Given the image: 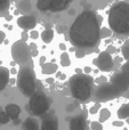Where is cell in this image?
I'll return each instance as SVG.
<instances>
[{"label":"cell","mask_w":129,"mask_h":130,"mask_svg":"<svg viewBox=\"0 0 129 130\" xmlns=\"http://www.w3.org/2000/svg\"><path fill=\"white\" fill-rule=\"evenodd\" d=\"M112 36V31L109 27H101V38H109Z\"/></svg>","instance_id":"cell-24"},{"label":"cell","mask_w":129,"mask_h":130,"mask_svg":"<svg viewBox=\"0 0 129 130\" xmlns=\"http://www.w3.org/2000/svg\"><path fill=\"white\" fill-rule=\"evenodd\" d=\"M70 130H86L87 128V118L85 114H79L71 118Z\"/></svg>","instance_id":"cell-13"},{"label":"cell","mask_w":129,"mask_h":130,"mask_svg":"<svg viewBox=\"0 0 129 130\" xmlns=\"http://www.w3.org/2000/svg\"><path fill=\"white\" fill-rule=\"evenodd\" d=\"M53 81H54V80H53V79H48V80H47V82H48V83H53Z\"/></svg>","instance_id":"cell-44"},{"label":"cell","mask_w":129,"mask_h":130,"mask_svg":"<svg viewBox=\"0 0 129 130\" xmlns=\"http://www.w3.org/2000/svg\"><path fill=\"white\" fill-rule=\"evenodd\" d=\"M5 40H6V33L0 30V45H1L2 42H5Z\"/></svg>","instance_id":"cell-34"},{"label":"cell","mask_w":129,"mask_h":130,"mask_svg":"<svg viewBox=\"0 0 129 130\" xmlns=\"http://www.w3.org/2000/svg\"><path fill=\"white\" fill-rule=\"evenodd\" d=\"M9 76H10L9 70L5 66H0V91H2L7 87L9 82Z\"/></svg>","instance_id":"cell-15"},{"label":"cell","mask_w":129,"mask_h":130,"mask_svg":"<svg viewBox=\"0 0 129 130\" xmlns=\"http://www.w3.org/2000/svg\"><path fill=\"white\" fill-rule=\"evenodd\" d=\"M105 52L109 53L110 55H112L113 53H116V52H117V49H116V47H114V46H109V47H107V49L105 50Z\"/></svg>","instance_id":"cell-33"},{"label":"cell","mask_w":129,"mask_h":130,"mask_svg":"<svg viewBox=\"0 0 129 130\" xmlns=\"http://www.w3.org/2000/svg\"><path fill=\"white\" fill-rule=\"evenodd\" d=\"M85 56V52H82V50H77V57L78 58H81V57Z\"/></svg>","instance_id":"cell-36"},{"label":"cell","mask_w":129,"mask_h":130,"mask_svg":"<svg viewBox=\"0 0 129 130\" xmlns=\"http://www.w3.org/2000/svg\"><path fill=\"white\" fill-rule=\"evenodd\" d=\"M109 25L118 36H129V4L117 1L109 10Z\"/></svg>","instance_id":"cell-2"},{"label":"cell","mask_w":129,"mask_h":130,"mask_svg":"<svg viewBox=\"0 0 129 130\" xmlns=\"http://www.w3.org/2000/svg\"><path fill=\"white\" fill-rule=\"evenodd\" d=\"M2 111H4V108H2L1 106H0V112H2Z\"/></svg>","instance_id":"cell-47"},{"label":"cell","mask_w":129,"mask_h":130,"mask_svg":"<svg viewBox=\"0 0 129 130\" xmlns=\"http://www.w3.org/2000/svg\"><path fill=\"white\" fill-rule=\"evenodd\" d=\"M45 63H46V57H45V56L40 57V64H41V65H43Z\"/></svg>","instance_id":"cell-39"},{"label":"cell","mask_w":129,"mask_h":130,"mask_svg":"<svg viewBox=\"0 0 129 130\" xmlns=\"http://www.w3.org/2000/svg\"><path fill=\"white\" fill-rule=\"evenodd\" d=\"M10 1L8 0H0V16H6L9 11Z\"/></svg>","instance_id":"cell-21"},{"label":"cell","mask_w":129,"mask_h":130,"mask_svg":"<svg viewBox=\"0 0 129 130\" xmlns=\"http://www.w3.org/2000/svg\"><path fill=\"white\" fill-rule=\"evenodd\" d=\"M40 130H58V118L53 111H48L42 115Z\"/></svg>","instance_id":"cell-11"},{"label":"cell","mask_w":129,"mask_h":130,"mask_svg":"<svg viewBox=\"0 0 129 130\" xmlns=\"http://www.w3.org/2000/svg\"><path fill=\"white\" fill-rule=\"evenodd\" d=\"M17 25L25 32L29 31V30L32 31L37 26V20L32 15H25V16L22 15L17 18Z\"/></svg>","instance_id":"cell-12"},{"label":"cell","mask_w":129,"mask_h":130,"mask_svg":"<svg viewBox=\"0 0 129 130\" xmlns=\"http://www.w3.org/2000/svg\"><path fill=\"white\" fill-rule=\"evenodd\" d=\"M30 37H31L32 39H38L39 37H40V34H39L38 31H36V30H32V31L30 32Z\"/></svg>","instance_id":"cell-31"},{"label":"cell","mask_w":129,"mask_h":130,"mask_svg":"<svg viewBox=\"0 0 129 130\" xmlns=\"http://www.w3.org/2000/svg\"><path fill=\"white\" fill-rule=\"evenodd\" d=\"M17 9L23 14V16L30 15L32 10V4L30 0H22L17 4Z\"/></svg>","instance_id":"cell-17"},{"label":"cell","mask_w":129,"mask_h":130,"mask_svg":"<svg viewBox=\"0 0 129 130\" xmlns=\"http://www.w3.org/2000/svg\"><path fill=\"white\" fill-rule=\"evenodd\" d=\"M59 48H61L62 50H66V46L64 45V43H61V45H59Z\"/></svg>","instance_id":"cell-41"},{"label":"cell","mask_w":129,"mask_h":130,"mask_svg":"<svg viewBox=\"0 0 129 130\" xmlns=\"http://www.w3.org/2000/svg\"><path fill=\"white\" fill-rule=\"evenodd\" d=\"M5 112L7 113L9 119L13 120V121H16V120H18V117L21 114V107L16 104H8L5 107Z\"/></svg>","instance_id":"cell-14"},{"label":"cell","mask_w":129,"mask_h":130,"mask_svg":"<svg viewBox=\"0 0 129 130\" xmlns=\"http://www.w3.org/2000/svg\"><path fill=\"white\" fill-rule=\"evenodd\" d=\"M50 101L42 91L36 90L30 97V110L37 117H42L49 111Z\"/></svg>","instance_id":"cell-5"},{"label":"cell","mask_w":129,"mask_h":130,"mask_svg":"<svg viewBox=\"0 0 129 130\" xmlns=\"http://www.w3.org/2000/svg\"><path fill=\"white\" fill-rule=\"evenodd\" d=\"M110 117H111V112H110L107 108H101V111H100V122L101 123L106 121V120H109Z\"/></svg>","instance_id":"cell-22"},{"label":"cell","mask_w":129,"mask_h":130,"mask_svg":"<svg viewBox=\"0 0 129 130\" xmlns=\"http://www.w3.org/2000/svg\"><path fill=\"white\" fill-rule=\"evenodd\" d=\"M41 72L46 75H49V74H53L55 72H57V65L54 63H47L46 62L43 65H41Z\"/></svg>","instance_id":"cell-18"},{"label":"cell","mask_w":129,"mask_h":130,"mask_svg":"<svg viewBox=\"0 0 129 130\" xmlns=\"http://www.w3.org/2000/svg\"><path fill=\"white\" fill-rule=\"evenodd\" d=\"M0 64H2V63H1V62H0Z\"/></svg>","instance_id":"cell-48"},{"label":"cell","mask_w":129,"mask_h":130,"mask_svg":"<svg viewBox=\"0 0 129 130\" xmlns=\"http://www.w3.org/2000/svg\"><path fill=\"white\" fill-rule=\"evenodd\" d=\"M110 83L114 86L120 91V94H123L127 90H129V78L120 71L112 74L111 79H110Z\"/></svg>","instance_id":"cell-10"},{"label":"cell","mask_w":129,"mask_h":130,"mask_svg":"<svg viewBox=\"0 0 129 130\" xmlns=\"http://www.w3.org/2000/svg\"><path fill=\"white\" fill-rule=\"evenodd\" d=\"M61 64L63 65V66H70L71 59H70V56H69V54L66 52L62 53V55H61Z\"/></svg>","instance_id":"cell-23"},{"label":"cell","mask_w":129,"mask_h":130,"mask_svg":"<svg viewBox=\"0 0 129 130\" xmlns=\"http://www.w3.org/2000/svg\"><path fill=\"white\" fill-rule=\"evenodd\" d=\"M9 73H10V74H16V70L15 69H11L10 71H9Z\"/></svg>","instance_id":"cell-43"},{"label":"cell","mask_w":129,"mask_h":130,"mask_svg":"<svg viewBox=\"0 0 129 130\" xmlns=\"http://www.w3.org/2000/svg\"><path fill=\"white\" fill-rule=\"evenodd\" d=\"M91 71H93V70H91V67L86 66V67H85V69H84V71H82V72H84L85 74H88V73H90Z\"/></svg>","instance_id":"cell-37"},{"label":"cell","mask_w":129,"mask_h":130,"mask_svg":"<svg viewBox=\"0 0 129 130\" xmlns=\"http://www.w3.org/2000/svg\"><path fill=\"white\" fill-rule=\"evenodd\" d=\"M29 49H30V53H31V56H38V48H37L36 43H33V42L30 43Z\"/></svg>","instance_id":"cell-27"},{"label":"cell","mask_w":129,"mask_h":130,"mask_svg":"<svg viewBox=\"0 0 129 130\" xmlns=\"http://www.w3.org/2000/svg\"><path fill=\"white\" fill-rule=\"evenodd\" d=\"M71 4H72L71 0H39L37 2V8L40 11L59 13L66 10Z\"/></svg>","instance_id":"cell-8"},{"label":"cell","mask_w":129,"mask_h":130,"mask_svg":"<svg viewBox=\"0 0 129 130\" xmlns=\"http://www.w3.org/2000/svg\"><path fill=\"white\" fill-rule=\"evenodd\" d=\"M128 105H129V104H128Z\"/></svg>","instance_id":"cell-49"},{"label":"cell","mask_w":129,"mask_h":130,"mask_svg":"<svg viewBox=\"0 0 129 130\" xmlns=\"http://www.w3.org/2000/svg\"><path fill=\"white\" fill-rule=\"evenodd\" d=\"M120 72H122L125 75H127L128 78H129V61L128 62H126L123 65H121V67H120Z\"/></svg>","instance_id":"cell-29"},{"label":"cell","mask_w":129,"mask_h":130,"mask_svg":"<svg viewBox=\"0 0 129 130\" xmlns=\"http://www.w3.org/2000/svg\"><path fill=\"white\" fill-rule=\"evenodd\" d=\"M103 18L93 10H84L72 23L69 40L78 50H89L97 47L101 39V24Z\"/></svg>","instance_id":"cell-1"},{"label":"cell","mask_w":129,"mask_h":130,"mask_svg":"<svg viewBox=\"0 0 129 130\" xmlns=\"http://www.w3.org/2000/svg\"><path fill=\"white\" fill-rule=\"evenodd\" d=\"M121 53H122V56L126 61H129V45H125L121 48Z\"/></svg>","instance_id":"cell-26"},{"label":"cell","mask_w":129,"mask_h":130,"mask_svg":"<svg viewBox=\"0 0 129 130\" xmlns=\"http://www.w3.org/2000/svg\"><path fill=\"white\" fill-rule=\"evenodd\" d=\"M101 108V105H100V103H96L95 105H93L90 107V110H89V113L90 114H96V113L98 112V110Z\"/></svg>","instance_id":"cell-30"},{"label":"cell","mask_w":129,"mask_h":130,"mask_svg":"<svg viewBox=\"0 0 129 130\" xmlns=\"http://www.w3.org/2000/svg\"><path fill=\"white\" fill-rule=\"evenodd\" d=\"M93 63L103 72H110L111 70H113V67H114L113 57H112V55H110L109 53L105 52V50L100 53L97 58L94 59Z\"/></svg>","instance_id":"cell-9"},{"label":"cell","mask_w":129,"mask_h":130,"mask_svg":"<svg viewBox=\"0 0 129 130\" xmlns=\"http://www.w3.org/2000/svg\"><path fill=\"white\" fill-rule=\"evenodd\" d=\"M112 124H113L114 127H122V126H123V122L120 120V121H114Z\"/></svg>","instance_id":"cell-35"},{"label":"cell","mask_w":129,"mask_h":130,"mask_svg":"<svg viewBox=\"0 0 129 130\" xmlns=\"http://www.w3.org/2000/svg\"><path fill=\"white\" fill-rule=\"evenodd\" d=\"M11 57L14 62L17 64H26L31 61V53L29 49V45L22 40H17L11 46Z\"/></svg>","instance_id":"cell-6"},{"label":"cell","mask_w":129,"mask_h":130,"mask_svg":"<svg viewBox=\"0 0 129 130\" xmlns=\"http://www.w3.org/2000/svg\"><path fill=\"white\" fill-rule=\"evenodd\" d=\"M22 129L23 130H40V126H39L38 121H37L34 118L29 117L23 122Z\"/></svg>","instance_id":"cell-16"},{"label":"cell","mask_w":129,"mask_h":130,"mask_svg":"<svg viewBox=\"0 0 129 130\" xmlns=\"http://www.w3.org/2000/svg\"><path fill=\"white\" fill-rule=\"evenodd\" d=\"M57 31H58V32H59V33H62V32H63V31H64L63 26H59V27H58V29H57Z\"/></svg>","instance_id":"cell-42"},{"label":"cell","mask_w":129,"mask_h":130,"mask_svg":"<svg viewBox=\"0 0 129 130\" xmlns=\"http://www.w3.org/2000/svg\"><path fill=\"white\" fill-rule=\"evenodd\" d=\"M119 119H128L129 118V105L128 104H123L120 106V108L117 112Z\"/></svg>","instance_id":"cell-20"},{"label":"cell","mask_w":129,"mask_h":130,"mask_svg":"<svg viewBox=\"0 0 129 130\" xmlns=\"http://www.w3.org/2000/svg\"><path fill=\"white\" fill-rule=\"evenodd\" d=\"M40 38L45 43H50L53 41V39H54V31L52 29L43 30L40 34Z\"/></svg>","instance_id":"cell-19"},{"label":"cell","mask_w":129,"mask_h":130,"mask_svg":"<svg viewBox=\"0 0 129 130\" xmlns=\"http://www.w3.org/2000/svg\"><path fill=\"white\" fill-rule=\"evenodd\" d=\"M126 122H127V123L129 124V118H128V119H126Z\"/></svg>","instance_id":"cell-46"},{"label":"cell","mask_w":129,"mask_h":130,"mask_svg":"<svg viewBox=\"0 0 129 130\" xmlns=\"http://www.w3.org/2000/svg\"><path fill=\"white\" fill-rule=\"evenodd\" d=\"M9 121H10V119H9V117L7 115V113L5 112V111L0 112V124H7Z\"/></svg>","instance_id":"cell-25"},{"label":"cell","mask_w":129,"mask_h":130,"mask_svg":"<svg viewBox=\"0 0 129 130\" xmlns=\"http://www.w3.org/2000/svg\"><path fill=\"white\" fill-rule=\"evenodd\" d=\"M71 95L80 102H88L94 91V79L89 74H74L69 81Z\"/></svg>","instance_id":"cell-3"},{"label":"cell","mask_w":129,"mask_h":130,"mask_svg":"<svg viewBox=\"0 0 129 130\" xmlns=\"http://www.w3.org/2000/svg\"><path fill=\"white\" fill-rule=\"evenodd\" d=\"M120 91L110 82L101 83L94 92V99L97 102H107L120 96Z\"/></svg>","instance_id":"cell-7"},{"label":"cell","mask_w":129,"mask_h":130,"mask_svg":"<svg viewBox=\"0 0 129 130\" xmlns=\"http://www.w3.org/2000/svg\"><path fill=\"white\" fill-rule=\"evenodd\" d=\"M123 97H125V98H127V99H129V90H127L126 92H123Z\"/></svg>","instance_id":"cell-40"},{"label":"cell","mask_w":129,"mask_h":130,"mask_svg":"<svg viewBox=\"0 0 129 130\" xmlns=\"http://www.w3.org/2000/svg\"><path fill=\"white\" fill-rule=\"evenodd\" d=\"M27 38H29V36H27V33L24 31V32H23V34H22V41H24V42H25V40H26Z\"/></svg>","instance_id":"cell-38"},{"label":"cell","mask_w":129,"mask_h":130,"mask_svg":"<svg viewBox=\"0 0 129 130\" xmlns=\"http://www.w3.org/2000/svg\"><path fill=\"white\" fill-rule=\"evenodd\" d=\"M90 129L91 130H103V126L100 121H93L90 123Z\"/></svg>","instance_id":"cell-28"},{"label":"cell","mask_w":129,"mask_h":130,"mask_svg":"<svg viewBox=\"0 0 129 130\" xmlns=\"http://www.w3.org/2000/svg\"><path fill=\"white\" fill-rule=\"evenodd\" d=\"M74 108H78V104H74V103H72V104H70V105H68L66 106V108L65 110L68 111V112H71V111H73Z\"/></svg>","instance_id":"cell-32"},{"label":"cell","mask_w":129,"mask_h":130,"mask_svg":"<svg viewBox=\"0 0 129 130\" xmlns=\"http://www.w3.org/2000/svg\"><path fill=\"white\" fill-rule=\"evenodd\" d=\"M17 87L20 91L27 97H31L36 91V73L31 66H21L17 73Z\"/></svg>","instance_id":"cell-4"},{"label":"cell","mask_w":129,"mask_h":130,"mask_svg":"<svg viewBox=\"0 0 129 130\" xmlns=\"http://www.w3.org/2000/svg\"><path fill=\"white\" fill-rule=\"evenodd\" d=\"M6 20L7 21H10L11 20V16H6Z\"/></svg>","instance_id":"cell-45"}]
</instances>
